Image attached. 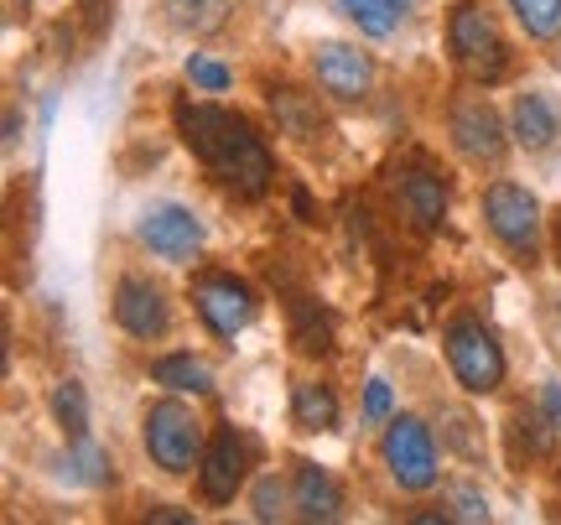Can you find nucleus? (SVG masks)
Segmentation results:
<instances>
[{"instance_id": "nucleus-33", "label": "nucleus", "mask_w": 561, "mask_h": 525, "mask_svg": "<svg viewBox=\"0 0 561 525\" xmlns=\"http://www.w3.org/2000/svg\"><path fill=\"white\" fill-rule=\"evenodd\" d=\"M557 250H561V235H557Z\"/></svg>"}, {"instance_id": "nucleus-31", "label": "nucleus", "mask_w": 561, "mask_h": 525, "mask_svg": "<svg viewBox=\"0 0 561 525\" xmlns=\"http://www.w3.org/2000/svg\"><path fill=\"white\" fill-rule=\"evenodd\" d=\"M83 11H89V32H100L104 26V0H83Z\"/></svg>"}, {"instance_id": "nucleus-6", "label": "nucleus", "mask_w": 561, "mask_h": 525, "mask_svg": "<svg viewBox=\"0 0 561 525\" xmlns=\"http://www.w3.org/2000/svg\"><path fill=\"white\" fill-rule=\"evenodd\" d=\"M193 307H198L203 328L214 339L234 344L244 328H250V318H255V292L234 271H198L193 276Z\"/></svg>"}, {"instance_id": "nucleus-13", "label": "nucleus", "mask_w": 561, "mask_h": 525, "mask_svg": "<svg viewBox=\"0 0 561 525\" xmlns=\"http://www.w3.org/2000/svg\"><path fill=\"white\" fill-rule=\"evenodd\" d=\"M396 198H401L405 219L416 224L421 235H432V229L447 219V182H442L432 167H401Z\"/></svg>"}, {"instance_id": "nucleus-1", "label": "nucleus", "mask_w": 561, "mask_h": 525, "mask_svg": "<svg viewBox=\"0 0 561 525\" xmlns=\"http://www.w3.org/2000/svg\"><path fill=\"white\" fill-rule=\"evenodd\" d=\"M172 121H178V136L187 141V151H193L234 198H265V193H271L276 162H271V151H265L261 130L244 121V115L224 110V104L178 100Z\"/></svg>"}, {"instance_id": "nucleus-3", "label": "nucleus", "mask_w": 561, "mask_h": 525, "mask_svg": "<svg viewBox=\"0 0 561 525\" xmlns=\"http://www.w3.org/2000/svg\"><path fill=\"white\" fill-rule=\"evenodd\" d=\"M442 344H447V364H453V375H458V385L468 396H494L504 385V349L473 312L453 318L447 333H442Z\"/></svg>"}, {"instance_id": "nucleus-15", "label": "nucleus", "mask_w": 561, "mask_h": 525, "mask_svg": "<svg viewBox=\"0 0 561 525\" xmlns=\"http://www.w3.org/2000/svg\"><path fill=\"white\" fill-rule=\"evenodd\" d=\"M510 136H515V146H525V151H546V146L561 136L557 104L546 100V94H520L515 110H510Z\"/></svg>"}, {"instance_id": "nucleus-12", "label": "nucleus", "mask_w": 561, "mask_h": 525, "mask_svg": "<svg viewBox=\"0 0 561 525\" xmlns=\"http://www.w3.org/2000/svg\"><path fill=\"white\" fill-rule=\"evenodd\" d=\"M312 68H318L322 89H328L333 100H343V104L364 100V94L375 89V62H369V53L348 47V42H322L318 58H312Z\"/></svg>"}, {"instance_id": "nucleus-32", "label": "nucleus", "mask_w": 561, "mask_h": 525, "mask_svg": "<svg viewBox=\"0 0 561 525\" xmlns=\"http://www.w3.org/2000/svg\"><path fill=\"white\" fill-rule=\"evenodd\" d=\"M291 203H297V219H312V198H307L301 187H297V198H291Z\"/></svg>"}, {"instance_id": "nucleus-7", "label": "nucleus", "mask_w": 561, "mask_h": 525, "mask_svg": "<svg viewBox=\"0 0 561 525\" xmlns=\"http://www.w3.org/2000/svg\"><path fill=\"white\" fill-rule=\"evenodd\" d=\"M483 219H489V229H494V240L504 250H515L525 261L541 250V203L530 198L520 182H494L483 193Z\"/></svg>"}, {"instance_id": "nucleus-18", "label": "nucleus", "mask_w": 561, "mask_h": 525, "mask_svg": "<svg viewBox=\"0 0 561 525\" xmlns=\"http://www.w3.org/2000/svg\"><path fill=\"white\" fill-rule=\"evenodd\" d=\"M265 100H271V115H276V125L286 130V136H297V141H312V136L322 130L318 104L307 100V94H297V89H286V83H280V89H271Z\"/></svg>"}, {"instance_id": "nucleus-9", "label": "nucleus", "mask_w": 561, "mask_h": 525, "mask_svg": "<svg viewBox=\"0 0 561 525\" xmlns=\"http://www.w3.org/2000/svg\"><path fill=\"white\" fill-rule=\"evenodd\" d=\"M250 479V443H244L234 426H219L214 443L203 447V464H198V484L208 505H229L234 494Z\"/></svg>"}, {"instance_id": "nucleus-19", "label": "nucleus", "mask_w": 561, "mask_h": 525, "mask_svg": "<svg viewBox=\"0 0 561 525\" xmlns=\"http://www.w3.org/2000/svg\"><path fill=\"white\" fill-rule=\"evenodd\" d=\"M234 11V0H167V21L187 37H214Z\"/></svg>"}, {"instance_id": "nucleus-26", "label": "nucleus", "mask_w": 561, "mask_h": 525, "mask_svg": "<svg viewBox=\"0 0 561 525\" xmlns=\"http://www.w3.org/2000/svg\"><path fill=\"white\" fill-rule=\"evenodd\" d=\"M280 505H286V489H280L271 473H265L261 484H255V521H276Z\"/></svg>"}, {"instance_id": "nucleus-28", "label": "nucleus", "mask_w": 561, "mask_h": 525, "mask_svg": "<svg viewBox=\"0 0 561 525\" xmlns=\"http://www.w3.org/2000/svg\"><path fill=\"white\" fill-rule=\"evenodd\" d=\"M453 505H458V521H489V500H483L479 489L458 484L453 489Z\"/></svg>"}, {"instance_id": "nucleus-14", "label": "nucleus", "mask_w": 561, "mask_h": 525, "mask_svg": "<svg viewBox=\"0 0 561 525\" xmlns=\"http://www.w3.org/2000/svg\"><path fill=\"white\" fill-rule=\"evenodd\" d=\"M291 505H297L301 521H339L343 515V489L328 468L297 464V473H291Z\"/></svg>"}, {"instance_id": "nucleus-30", "label": "nucleus", "mask_w": 561, "mask_h": 525, "mask_svg": "<svg viewBox=\"0 0 561 525\" xmlns=\"http://www.w3.org/2000/svg\"><path fill=\"white\" fill-rule=\"evenodd\" d=\"M151 521H161V525H193V510L161 505V510H151Z\"/></svg>"}, {"instance_id": "nucleus-27", "label": "nucleus", "mask_w": 561, "mask_h": 525, "mask_svg": "<svg viewBox=\"0 0 561 525\" xmlns=\"http://www.w3.org/2000/svg\"><path fill=\"white\" fill-rule=\"evenodd\" d=\"M364 422H390V385L385 380H369V390H364Z\"/></svg>"}, {"instance_id": "nucleus-22", "label": "nucleus", "mask_w": 561, "mask_h": 525, "mask_svg": "<svg viewBox=\"0 0 561 525\" xmlns=\"http://www.w3.org/2000/svg\"><path fill=\"white\" fill-rule=\"evenodd\" d=\"M515 21L525 26L530 42H557L561 37V0H510Z\"/></svg>"}, {"instance_id": "nucleus-2", "label": "nucleus", "mask_w": 561, "mask_h": 525, "mask_svg": "<svg viewBox=\"0 0 561 525\" xmlns=\"http://www.w3.org/2000/svg\"><path fill=\"white\" fill-rule=\"evenodd\" d=\"M447 53L458 62V73L468 83H500L510 73V47H504L494 16L473 5V0H458L453 16H447Z\"/></svg>"}, {"instance_id": "nucleus-5", "label": "nucleus", "mask_w": 561, "mask_h": 525, "mask_svg": "<svg viewBox=\"0 0 561 525\" xmlns=\"http://www.w3.org/2000/svg\"><path fill=\"white\" fill-rule=\"evenodd\" d=\"M385 468H390V479L411 494L437 484V437H432V426L421 422V416H390L385 422Z\"/></svg>"}, {"instance_id": "nucleus-10", "label": "nucleus", "mask_w": 561, "mask_h": 525, "mask_svg": "<svg viewBox=\"0 0 561 525\" xmlns=\"http://www.w3.org/2000/svg\"><path fill=\"white\" fill-rule=\"evenodd\" d=\"M447 130H453V146H458L468 162H483V167H494L504 157V130L500 115H494V104L479 100V94H468V100L453 104V115H447Z\"/></svg>"}, {"instance_id": "nucleus-25", "label": "nucleus", "mask_w": 561, "mask_h": 525, "mask_svg": "<svg viewBox=\"0 0 561 525\" xmlns=\"http://www.w3.org/2000/svg\"><path fill=\"white\" fill-rule=\"evenodd\" d=\"M187 79L198 83L203 94H224V89L234 83V73H229L224 62H214V58H203V53H193V58H187Z\"/></svg>"}, {"instance_id": "nucleus-20", "label": "nucleus", "mask_w": 561, "mask_h": 525, "mask_svg": "<svg viewBox=\"0 0 561 525\" xmlns=\"http://www.w3.org/2000/svg\"><path fill=\"white\" fill-rule=\"evenodd\" d=\"M291 344H297L301 354H328V349H333V318H328L318 303H307V297L291 303Z\"/></svg>"}, {"instance_id": "nucleus-11", "label": "nucleus", "mask_w": 561, "mask_h": 525, "mask_svg": "<svg viewBox=\"0 0 561 525\" xmlns=\"http://www.w3.org/2000/svg\"><path fill=\"white\" fill-rule=\"evenodd\" d=\"M115 323L140 339V344H151V339H167V328H172V303H167V292L157 282H146V276H121L115 286Z\"/></svg>"}, {"instance_id": "nucleus-24", "label": "nucleus", "mask_w": 561, "mask_h": 525, "mask_svg": "<svg viewBox=\"0 0 561 525\" xmlns=\"http://www.w3.org/2000/svg\"><path fill=\"white\" fill-rule=\"evenodd\" d=\"M68 468L79 473L83 484H110V479H115L110 453H104V447H94L89 437H73V458H68Z\"/></svg>"}, {"instance_id": "nucleus-23", "label": "nucleus", "mask_w": 561, "mask_h": 525, "mask_svg": "<svg viewBox=\"0 0 561 525\" xmlns=\"http://www.w3.org/2000/svg\"><path fill=\"white\" fill-rule=\"evenodd\" d=\"M53 416L68 437H89V396H83L79 380L53 385Z\"/></svg>"}, {"instance_id": "nucleus-29", "label": "nucleus", "mask_w": 561, "mask_h": 525, "mask_svg": "<svg viewBox=\"0 0 561 525\" xmlns=\"http://www.w3.org/2000/svg\"><path fill=\"white\" fill-rule=\"evenodd\" d=\"M541 411L551 416V422H557V432H561V385H557V380L541 385Z\"/></svg>"}, {"instance_id": "nucleus-8", "label": "nucleus", "mask_w": 561, "mask_h": 525, "mask_svg": "<svg viewBox=\"0 0 561 525\" xmlns=\"http://www.w3.org/2000/svg\"><path fill=\"white\" fill-rule=\"evenodd\" d=\"M140 244L157 255V261H193L203 250V219L193 208H182V203H157V208H146L140 214Z\"/></svg>"}, {"instance_id": "nucleus-4", "label": "nucleus", "mask_w": 561, "mask_h": 525, "mask_svg": "<svg viewBox=\"0 0 561 525\" xmlns=\"http://www.w3.org/2000/svg\"><path fill=\"white\" fill-rule=\"evenodd\" d=\"M146 453L151 464L167 468V473H193L203 464V422L193 406L182 401H157L146 411Z\"/></svg>"}, {"instance_id": "nucleus-16", "label": "nucleus", "mask_w": 561, "mask_h": 525, "mask_svg": "<svg viewBox=\"0 0 561 525\" xmlns=\"http://www.w3.org/2000/svg\"><path fill=\"white\" fill-rule=\"evenodd\" d=\"M291 422H297V432H333L339 426V396H333V385L301 380L291 390Z\"/></svg>"}, {"instance_id": "nucleus-17", "label": "nucleus", "mask_w": 561, "mask_h": 525, "mask_svg": "<svg viewBox=\"0 0 561 525\" xmlns=\"http://www.w3.org/2000/svg\"><path fill=\"white\" fill-rule=\"evenodd\" d=\"M151 380L167 385L172 396H214V369L193 354H161L151 364Z\"/></svg>"}, {"instance_id": "nucleus-21", "label": "nucleus", "mask_w": 561, "mask_h": 525, "mask_svg": "<svg viewBox=\"0 0 561 525\" xmlns=\"http://www.w3.org/2000/svg\"><path fill=\"white\" fill-rule=\"evenodd\" d=\"M339 5L364 37H390L401 26V0H339Z\"/></svg>"}]
</instances>
